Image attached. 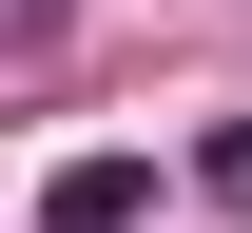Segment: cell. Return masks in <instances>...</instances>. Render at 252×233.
<instances>
[{
  "mask_svg": "<svg viewBox=\"0 0 252 233\" xmlns=\"http://www.w3.org/2000/svg\"><path fill=\"white\" fill-rule=\"evenodd\" d=\"M136 214H156V156H78L39 195V233H136Z\"/></svg>",
  "mask_w": 252,
  "mask_h": 233,
  "instance_id": "1",
  "label": "cell"
}]
</instances>
